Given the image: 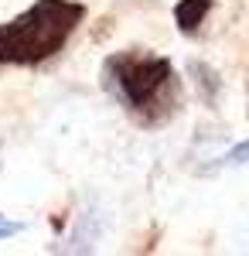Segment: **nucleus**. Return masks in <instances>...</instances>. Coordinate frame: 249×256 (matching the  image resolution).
<instances>
[{
	"instance_id": "6",
	"label": "nucleus",
	"mask_w": 249,
	"mask_h": 256,
	"mask_svg": "<svg viewBox=\"0 0 249 256\" xmlns=\"http://www.w3.org/2000/svg\"><path fill=\"white\" fill-rule=\"evenodd\" d=\"M246 160H249V144H239L229 158H226V164H246Z\"/></svg>"
},
{
	"instance_id": "5",
	"label": "nucleus",
	"mask_w": 249,
	"mask_h": 256,
	"mask_svg": "<svg viewBox=\"0 0 249 256\" xmlns=\"http://www.w3.org/2000/svg\"><path fill=\"white\" fill-rule=\"evenodd\" d=\"M18 232H24L20 222H7V218L0 216V239H10V236H18Z\"/></svg>"
},
{
	"instance_id": "2",
	"label": "nucleus",
	"mask_w": 249,
	"mask_h": 256,
	"mask_svg": "<svg viewBox=\"0 0 249 256\" xmlns=\"http://www.w3.org/2000/svg\"><path fill=\"white\" fill-rule=\"evenodd\" d=\"M86 20L78 0H34L18 18L0 24V68H31L55 58Z\"/></svg>"
},
{
	"instance_id": "1",
	"label": "nucleus",
	"mask_w": 249,
	"mask_h": 256,
	"mask_svg": "<svg viewBox=\"0 0 249 256\" xmlns=\"http://www.w3.org/2000/svg\"><path fill=\"white\" fill-rule=\"evenodd\" d=\"M102 86L147 126L164 123L181 102V86L171 58L147 55V48L110 55L102 65Z\"/></svg>"
},
{
	"instance_id": "3",
	"label": "nucleus",
	"mask_w": 249,
	"mask_h": 256,
	"mask_svg": "<svg viewBox=\"0 0 249 256\" xmlns=\"http://www.w3.org/2000/svg\"><path fill=\"white\" fill-rule=\"evenodd\" d=\"M212 7H215V0H178V4H174L178 31H181V34H194V31L205 24Z\"/></svg>"
},
{
	"instance_id": "4",
	"label": "nucleus",
	"mask_w": 249,
	"mask_h": 256,
	"mask_svg": "<svg viewBox=\"0 0 249 256\" xmlns=\"http://www.w3.org/2000/svg\"><path fill=\"white\" fill-rule=\"evenodd\" d=\"M192 72H194V76H202V86H205V99H208V102H215V96H218V76L212 72L208 65H198V62L192 65Z\"/></svg>"
}]
</instances>
